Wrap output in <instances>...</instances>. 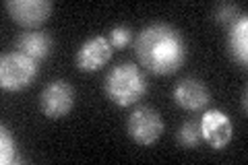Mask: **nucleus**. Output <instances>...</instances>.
<instances>
[{"mask_svg": "<svg viewBox=\"0 0 248 165\" xmlns=\"http://www.w3.org/2000/svg\"><path fill=\"white\" fill-rule=\"evenodd\" d=\"M108 39H110L112 48H124V45H128L130 39H133V31L126 25H116V27H112Z\"/></svg>", "mask_w": 248, "mask_h": 165, "instance_id": "14", "label": "nucleus"}, {"mask_svg": "<svg viewBox=\"0 0 248 165\" xmlns=\"http://www.w3.org/2000/svg\"><path fill=\"white\" fill-rule=\"evenodd\" d=\"M40 73V62L21 52H6L0 56V87L4 91L27 89Z\"/></svg>", "mask_w": 248, "mask_h": 165, "instance_id": "3", "label": "nucleus"}, {"mask_svg": "<svg viewBox=\"0 0 248 165\" xmlns=\"http://www.w3.org/2000/svg\"><path fill=\"white\" fill-rule=\"evenodd\" d=\"M112 44L106 35H93L87 42L81 44V48L75 54V64L81 73H95L104 68L112 58Z\"/></svg>", "mask_w": 248, "mask_h": 165, "instance_id": "6", "label": "nucleus"}, {"mask_svg": "<svg viewBox=\"0 0 248 165\" xmlns=\"http://www.w3.org/2000/svg\"><path fill=\"white\" fill-rule=\"evenodd\" d=\"M75 107V89L68 81H50L40 93V109L48 120H60Z\"/></svg>", "mask_w": 248, "mask_h": 165, "instance_id": "4", "label": "nucleus"}, {"mask_svg": "<svg viewBox=\"0 0 248 165\" xmlns=\"http://www.w3.org/2000/svg\"><path fill=\"white\" fill-rule=\"evenodd\" d=\"M174 101L186 112H201L209 105L211 101V91L207 89V85L201 78L186 76L182 81H178L174 89Z\"/></svg>", "mask_w": 248, "mask_h": 165, "instance_id": "9", "label": "nucleus"}, {"mask_svg": "<svg viewBox=\"0 0 248 165\" xmlns=\"http://www.w3.org/2000/svg\"><path fill=\"white\" fill-rule=\"evenodd\" d=\"M104 93L118 107H128L147 93V78L133 62H120L106 75Z\"/></svg>", "mask_w": 248, "mask_h": 165, "instance_id": "2", "label": "nucleus"}, {"mask_svg": "<svg viewBox=\"0 0 248 165\" xmlns=\"http://www.w3.org/2000/svg\"><path fill=\"white\" fill-rule=\"evenodd\" d=\"M199 126H201V136H203V140L211 149H215V151L228 147L232 140V135H234L232 120L221 109H207L203 118H201Z\"/></svg>", "mask_w": 248, "mask_h": 165, "instance_id": "7", "label": "nucleus"}, {"mask_svg": "<svg viewBox=\"0 0 248 165\" xmlns=\"http://www.w3.org/2000/svg\"><path fill=\"white\" fill-rule=\"evenodd\" d=\"M126 130H128V136L137 145L149 147L164 135V120H161L159 112H155L153 107L141 105L128 116Z\"/></svg>", "mask_w": 248, "mask_h": 165, "instance_id": "5", "label": "nucleus"}, {"mask_svg": "<svg viewBox=\"0 0 248 165\" xmlns=\"http://www.w3.org/2000/svg\"><path fill=\"white\" fill-rule=\"evenodd\" d=\"M178 143L186 149H197L201 143H203V136H201V126L199 122L188 120L184 122L180 130H178Z\"/></svg>", "mask_w": 248, "mask_h": 165, "instance_id": "12", "label": "nucleus"}, {"mask_svg": "<svg viewBox=\"0 0 248 165\" xmlns=\"http://www.w3.org/2000/svg\"><path fill=\"white\" fill-rule=\"evenodd\" d=\"M135 54L141 66L149 73L168 76L184 66L188 58V45L180 29L170 23H153L137 35Z\"/></svg>", "mask_w": 248, "mask_h": 165, "instance_id": "1", "label": "nucleus"}, {"mask_svg": "<svg viewBox=\"0 0 248 165\" xmlns=\"http://www.w3.org/2000/svg\"><path fill=\"white\" fill-rule=\"evenodd\" d=\"M15 45H17V52L42 62L50 56L54 39L50 35V31H27V33H21L17 37Z\"/></svg>", "mask_w": 248, "mask_h": 165, "instance_id": "10", "label": "nucleus"}, {"mask_svg": "<svg viewBox=\"0 0 248 165\" xmlns=\"http://www.w3.org/2000/svg\"><path fill=\"white\" fill-rule=\"evenodd\" d=\"M228 52L236 64L246 66V62H248V19H246V15H240L232 23L230 33H228Z\"/></svg>", "mask_w": 248, "mask_h": 165, "instance_id": "11", "label": "nucleus"}, {"mask_svg": "<svg viewBox=\"0 0 248 165\" xmlns=\"http://www.w3.org/2000/svg\"><path fill=\"white\" fill-rule=\"evenodd\" d=\"M215 19L219 23H228L232 19H238V6L236 4H228V2L219 4L215 9Z\"/></svg>", "mask_w": 248, "mask_h": 165, "instance_id": "15", "label": "nucleus"}, {"mask_svg": "<svg viewBox=\"0 0 248 165\" xmlns=\"http://www.w3.org/2000/svg\"><path fill=\"white\" fill-rule=\"evenodd\" d=\"M15 153H17V145L6 126H0V163L11 165L15 161Z\"/></svg>", "mask_w": 248, "mask_h": 165, "instance_id": "13", "label": "nucleus"}, {"mask_svg": "<svg viewBox=\"0 0 248 165\" xmlns=\"http://www.w3.org/2000/svg\"><path fill=\"white\" fill-rule=\"evenodd\" d=\"M4 9L17 25L33 29L50 19L54 4L50 0H6Z\"/></svg>", "mask_w": 248, "mask_h": 165, "instance_id": "8", "label": "nucleus"}]
</instances>
